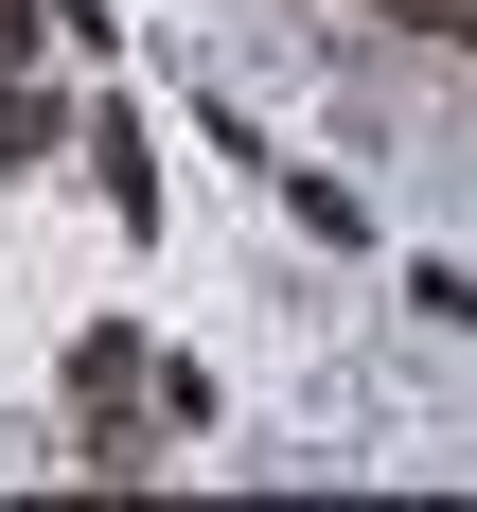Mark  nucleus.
<instances>
[{"label": "nucleus", "instance_id": "nucleus-3", "mask_svg": "<svg viewBox=\"0 0 477 512\" xmlns=\"http://www.w3.org/2000/svg\"><path fill=\"white\" fill-rule=\"evenodd\" d=\"M36 18H53V0H0V71H18V53H36Z\"/></svg>", "mask_w": 477, "mask_h": 512}, {"label": "nucleus", "instance_id": "nucleus-5", "mask_svg": "<svg viewBox=\"0 0 477 512\" xmlns=\"http://www.w3.org/2000/svg\"><path fill=\"white\" fill-rule=\"evenodd\" d=\"M442 36H460V53H477V0H442Z\"/></svg>", "mask_w": 477, "mask_h": 512}, {"label": "nucleus", "instance_id": "nucleus-1", "mask_svg": "<svg viewBox=\"0 0 477 512\" xmlns=\"http://www.w3.org/2000/svg\"><path fill=\"white\" fill-rule=\"evenodd\" d=\"M142 318H89V336H71V407H89V424H124V407H142Z\"/></svg>", "mask_w": 477, "mask_h": 512}, {"label": "nucleus", "instance_id": "nucleus-4", "mask_svg": "<svg viewBox=\"0 0 477 512\" xmlns=\"http://www.w3.org/2000/svg\"><path fill=\"white\" fill-rule=\"evenodd\" d=\"M371 18H424V36H442V0H371Z\"/></svg>", "mask_w": 477, "mask_h": 512}, {"label": "nucleus", "instance_id": "nucleus-2", "mask_svg": "<svg viewBox=\"0 0 477 512\" xmlns=\"http://www.w3.org/2000/svg\"><path fill=\"white\" fill-rule=\"evenodd\" d=\"M18 159H53V106L36 89H0V177H18Z\"/></svg>", "mask_w": 477, "mask_h": 512}]
</instances>
